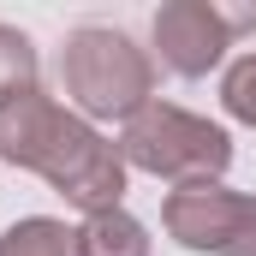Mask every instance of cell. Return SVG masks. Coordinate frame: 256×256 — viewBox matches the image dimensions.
I'll use <instances>...</instances> for the list:
<instances>
[{"label": "cell", "mask_w": 256, "mask_h": 256, "mask_svg": "<svg viewBox=\"0 0 256 256\" xmlns=\"http://www.w3.org/2000/svg\"><path fill=\"white\" fill-rule=\"evenodd\" d=\"M0 161H12V167H24V173H42V179H48L72 208H84V214H108V208H120V196H126L120 143H108L84 114L60 108V102L42 96V90L12 96V102L0 108Z\"/></svg>", "instance_id": "cell-1"}, {"label": "cell", "mask_w": 256, "mask_h": 256, "mask_svg": "<svg viewBox=\"0 0 256 256\" xmlns=\"http://www.w3.org/2000/svg\"><path fill=\"white\" fill-rule=\"evenodd\" d=\"M60 90L84 108V120H131L155 102V60L126 30L78 24L60 48Z\"/></svg>", "instance_id": "cell-2"}, {"label": "cell", "mask_w": 256, "mask_h": 256, "mask_svg": "<svg viewBox=\"0 0 256 256\" xmlns=\"http://www.w3.org/2000/svg\"><path fill=\"white\" fill-rule=\"evenodd\" d=\"M120 161L137 167V173H155L167 179L173 191L179 185H208L232 167V137L202 120V114H185L173 102H149L143 114H131L126 131H120Z\"/></svg>", "instance_id": "cell-3"}, {"label": "cell", "mask_w": 256, "mask_h": 256, "mask_svg": "<svg viewBox=\"0 0 256 256\" xmlns=\"http://www.w3.org/2000/svg\"><path fill=\"white\" fill-rule=\"evenodd\" d=\"M161 226L173 244L208 256H256V196L226 191L220 179L208 185H179L161 202Z\"/></svg>", "instance_id": "cell-4"}, {"label": "cell", "mask_w": 256, "mask_h": 256, "mask_svg": "<svg viewBox=\"0 0 256 256\" xmlns=\"http://www.w3.org/2000/svg\"><path fill=\"white\" fill-rule=\"evenodd\" d=\"M232 48V24L220 0H167L155 12V54L179 78H208Z\"/></svg>", "instance_id": "cell-5"}, {"label": "cell", "mask_w": 256, "mask_h": 256, "mask_svg": "<svg viewBox=\"0 0 256 256\" xmlns=\"http://www.w3.org/2000/svg\"><path fill=\"white\" fill-rule=\"evenodd\" d=\"M78 256H149V232H143V220L126 214V208L84 214V226H78Z\"/></svg>", "instance_id": "cell-6"}, {"label": "cell", "mask_w": 256, "mask_h": 256, "mask_svg": "<svg viewBox=\"0 0 256 256\" xmlns=\"http://www.w3.org/2000/svg\"><path fill=\"white\" fill-rule=\"evenodd\" d=\"M0 256H78V232H66L48 214H24L0 232Z\"/></svg>", "instance_id": "cell-7"}, {"label": "cell", "mask_w": 256, "mask_h": 256, "mask_svg": "<svg viewBox=\"0 0 256 256\" xmlns=\"http://www.w3.org/2000/svg\"><path fill=\"white\" fill-rule=\"evenodd\" d=\"M30 90H36V42L12 24H0V108Z\"/></svg>", "instance_id": "cell-8"}, {"label": "cell", "mask_w": 256, "mask_h": 256, "mask_svg": "<svg viewBox=\"0 0 256 256\" xmlns=\"http://www.w3.org/2000/svg\"><path fill=\"white\" fill-rule=\"evenodd\" d=\"M220 108H226L238 126L256 131V48L226 66V78H220Z\"/></svg>", "instance_id": "cell-9"}, {"label": "cell", "mask_w": 256, "mask_h": 256, "mask_svg": "<svg viewBox=\"0 0 256 256\" xmlns=\"http://www.w3.org/2000/svg\"><path fill=\"white\" fill-rule=\"evenodd\" d=\"M220 12H226L232 36H238V30H256V6H220Z\"/></svg>", "instance_id": "cell-10"}]
</instances>
